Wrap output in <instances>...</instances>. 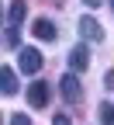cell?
Returning a JSON list of instances; mask_svg holds the SVG:
<instances>
[{"label":"cell","mask_w":114,"mask_h":125,"mask_svg":"<svg viewBox=\"0 0 114 125\" xmlns=\"http://www.w3.org/2000/svg\"><path fill=\"white\" fill-rule=\"evenodd\" d=\"M18 70L28 73V76H35V73L42 70V52H38V49H21V56H18Z\"/></svg>","instance_id":"cell-1"},{"label":"cell","mask_w":114,"mask_h":125,"mask_svg":"<svg viewBox=\"0 0 114 125\" xmlns=\"http://www.w3.org/2000/svg\"><path fill=\"white\" fill-rule=\"evenodd\" d=\"M28 104L31 108H45L48 104V83H42V80H35L28 87Z\"/></svg>","instance_id":"cell-2"},{"label":"cell","mask_w":114,"mask_h":125,"mask_svg":"<svg viewBox=\"0 0 114 125\" xmlns=\"http://www.w3.org/2000/svg\"><path fill=\"white\" fill-rule=\"evenodd\" d=\"M79 35H83L87 42H100V38H104V31H100V24H97L90 14H87V18H79Z\"/></svg>","instance_id":"cell-3"},{"label":"cell","mask_w":114,"mask_h":125,"mask_svg":"<svg viewBox=\"0 0 114 125\" xmlns=\"http://www.w3.org/2000/svg\"><path fill=\"white\" fill-rule=\"evenodd\" d=\"M59 87H62V97H66L69 104H73V101H79V94H83V87H79V80H76L73 73L62 76V83H59Z\"/></svg>","instance_id":"cell-4"},{"label":"cell","mask_w":114,"mask_h":125,"mask_svg":"<svg viewBox=\"0 0 114 125\" xmlns=\"http://www.w3.org/2000/svg\"><path fill=\"white\" fill-rule=\"evenodd\" d=\"M69 66L76 73H83L90 66V52H87V45H73V52H69Z\"/></svg>","instance_id":"cell-5"},{"label":"cell","mask_w":114,"mask_h":125,"mask_svg":"<svg viewBox=\"0 0 114 125\" xmlns=\"http://www.w3.org/2000/svg\"><path fill=\"white\" fill-rule=\"evenodd\" d=\"M0 83H4V94H7V97L18 94V73H14L10 66H0Z\"/></svg>","instance_id":"cell-6"},{"label":"cell","mask_w":114,"mask_h":125,"mask_svg":"<svg viewBox=\"0 0 114 125\" xmlns=\"http://www.w3.org/2000/svg\"><path fill=\"white\" fill-rule=\"evenodd\" d=\"M24 14H28V7H24V0H14V4L7 7V24H14V28H18V24L24 21Z\"/></svg>","instance_id":"cell-7"},{"label":"cell","mask_w":114,"mask_h":125,"mask_svg":"<svg viewBox=\"0 0 114 125\" xmlns=\"http://www.w3.org/2000/svg\"><path fill=\"white\" fill-rule=\"evenodd\" d=\"M35 38L52 42V38H55V24H52V21H45V18H38V21H35Z\"/></svg>","instance_id":"cell-8"},{"label":"cell","mask_w":114,"mask_h":125,"mask_svg":"<svg viewBox=\"0 0 114 125\" xmlns=\"http://www.w3.org/2000/svg\"><path fill=\"white\" fill-rule=\"evenodd\" d=\"M97 118H100V125H114V104H100Z\"/></svg>","instance_id":"cell-9"},{"label":"cell","mask_w":114,"mask_h":125,"mask_svg":"<svg viewBox=\"0 0 114 125\" xmlns=\"http://www.w3.org/2000/svg\"><path fill=\"white\" fill-rule=\"evenodd\" d=\"M4 45H7V49L18 45V28H14V24H7V31H4Z\"/></svg>","instance_id":"cell-10"},{"label":"cell","mask_w":114,"mask_h":125,"mask_svg":"<svg viewBox=\"0 0 114 125\" xmlns=\"http://www.w3.org/2000/svg\"><path fill=\"white\" fill-rule=\"evenodd\" d=\"M10 125H31L28 115H10Z\"/></svg>","instance_id":"cell-11"},{"label":"cell","mask_w":114,"mask_h":125,"mask_svg":"<svg viewBox=\"0 0 114 125\" xmlns=\"http://www.w3.org/2000/svg\"><path fill=\"white\" fill-rule=\"evenodd\" d=\"M52 125H73V122H69V115H55V118H52Z\"/></svg>","instance_id":"cell-12"},{"label":"cell","mask_w":114,"mask_h":125,"mask_svg":"<svg viewBox=\"0 0 114 125\" xmlns=\"http://www.w3.org/2000/svg\"><path fill=\"white\" fill-rule=\"evenodd\" d=\"M104 87H107V90H114V70H111V73L104 76Z\"/></svg>","instance_id":"cell-13"},{"label":"cell","mask_w":114,"mask_h":125,"mask_svg":"<svg viewBox=\"0 0 114 125\" xmlns=\"http://www.w3.org/2000/svg\"><path fill=\"white\" fill-rule=\"evenodd\" d=\"M83 4H87V7H100L104 0H83Z\"/></svg>","instance_id":"cell-14"},{"label":"cell","mask_w":114,"mask_h":125,"mask_svg":"<svg viewBox=\"0 0 114 125\" xmlns=\"http://www.w3.org/2000/svg\"><path fill=\"white\" fill-rule=\"evenodd\" d=\"M111 7H114V0H111Z\"/></svg>","instance_id":"cell-15"}]
</instances>
